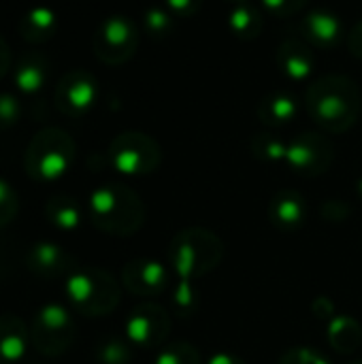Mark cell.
<instances>
[{
	"instance_id": "obj_22",
	"label": "cell",
	"mask_w": 362,
	"mask_h": 364,
	"mask_svg": "<svg viewBox=\"0 0 362 364\" xmlns=\"http://www.w3.org/2000/svg\"><path fill=\"white\" fill-rule=\"evenodd\" d=\"M228 28L235 36L252 41L262 32V13L252 4H237L228 17Z\"/></svg>"
},
{
	"instance_id": "obj_17",
	"label": "cell",
	"mask_w": 362,
	"mask_h": 364,
	"mask_svg": "<svg viewBox=\"0 0 362 364\" xmlns=\"http://www.w3.org/2000/svg\"><path fill=\"white\" fill-rule=\"evenodd\" d=\"M312 45H307L305 41L299 38H286L280 49H277V66L280 70L292 79V81H305L309 79L312 70H314V55H312Z\"/></svg>"
},
{
	"instance_id": "obj_25",
	"label": "cell",
	"mask_w": 362,
	"mask_h": 364,
	"mask_svg": "<svg viewBox=\"0 0 362 364\" xmlns=\"http://www.w3.org/2000/svg\"><path fill=\"white\" fill-rule=\"evenodd\" d=\"M132 343L128 339L109 337L96 348V358L100 364H130L132 360Z\"/></svg>"
},
{
	"instance_id": "obj_24",
	"label": "cell",
	"mask_w": 362,
	"mask_h": 364,
	"mask_svg": "<svg viewBox=\"0 0 362 364\" xmlns=\"http://www.w3.org/2000/svg\"><path fill=\"white\" fill-rule=\"evenodd\" d=\"M250 147H252V154H254L258 160H262V162H286L288 145H286L280 136H275V134H271V132H260V134H256V136L252 139Z\"/></svg>"
},
{
	"instance_id": "obj_14",
	"label": "cell",
	"mask_w": 362,
	"mask_h": 364,
	"mask_svg": "<svg viewBox=\"0 0 362 364\" xmlns=\"http://www.w3.org/2000/svg\"><path fill=\"white\" fill-rule=\"evenodd\" d=\"M269 222L282 232H294L307 222V200L297 190H282L269 203Z\"/></svg>"
},
{
	"instance_id": "obj_34",
	"label": "cell",
	"mask_w": 362,
	"mask_h": 364,
	"mask_svg": "<svg viewBox=\"0 0 362 364\" xmlns=\"http://www.w3.org/2000/svg\"><path fill=\"white\" fill-rule=\"evenodd\" d=\"M348 49L356 55V58H362V21H358L352 32L348 34Z\"/></svg>"
},
{
	"instance_id": "obj_18",
	"label": "cell",
	"mask_w": 362,
	"mask_h": 364,
	"mask_svg": "<svg viewBox=\"0 0 362 364\" xmlns=\"http://www.w3.org/2000/svg\"><path fill=\"white\" fill-rule=\"evenodd\" d=\"M47 75H49V62L43 53L36 51L23 53L13 68L15 90L23 96H36L45 87Z\"/></svg>"
},
{
	"instance_id": "obj_20",
	"label": "cell",
	"mask_w": 362,
	"mask_h": 364,
	"mask_svg": "<svg viewBox=\"0 0 362 364\" xmlns=\"http://www.w3.org/2000/svg\"><path fill=\"white\" fill-rule=\"evenodd\" d=\"M297 98L286 92H273L265 96L258 105V119L265 126L277 128L286 126L297 117Z\"/></svg>"
},
{
	"instance_id": "obj_15",
	"label": "cell",
	"mask_w": 362,
	"mask_h": 364,
	"mask_svg": "<svg viewBox=\"0 0 362 364\" xmlns=\"http://www.w3.org/2000/svg\"><path fill=\"white\" fill-rule=\"evenodd\" d=\"M28 269L45 279H53L60 275H70L68 271L73 269V258L55 243L51 241H41L34 243L26 256Z\"/></svg>"
},
{
	"instance_id": "obj_13",
	"label": "cell",
	"mask_w": 362,
	"mask_h": 364,
	"mask_svg": "<svg viewBox=\"0 0 362 364\" xmlns=\"http://www.w3.org/2000/svg\"><path fill=\"white\" fill-rule=\"evenodd\" d=\"M307 45L316 49H335L344 41V21L331 11H312L301 21Z\"/></svg>"
},
{
	"instance_id": "obj_19",
	"label": "cell",
	"mask_w": 362,
	"mask_h": 364,
	"mask_svg": "<svg viewBox=\"0 0 362 364\" xmlns=\"http://www.w3.org/2000/svg\"><path fill=\"white\" fill-rule=\"evenodd\" d=\"M58 15L53 9L45 6V4H38V6H32L28 9L21 19H19V34L23 41L32 43V45H38V43H45L49 41L55 30H58Z\"/></svg>"
},
{
	"instance_id": "obj_30",
	"label": "cell",
	"mask_w": 362,
	"mask_h": 364,
	"mask_svg": "<svg viewBox=\"0 0 362 364\" xmlns=\"http://www.w3.org/2000/svg\"><path fill=\"white\" fill-rule=\"evenodd\" d=\"M307 0H262V6L267 13L275 15V17H290L297 15Z\"/></svg>"
},
{
	"instance_id": "obj_1",
	"label": "cell",
	"mask_w": 362,
	"mask_h": 364,
	"mask_svg": "<svg viewBox=\"0 0 362 364\" xmlns=\"http://www.w3.org/2000/svg\"><path fill=\"white\" fill-rule=\"evenodd\" d=\"M305 102L312 119L333 134L350 130L361 117V90L346 75H326L314 81L307 87Z\"/></svg>"
},
{
	"instance_id": "obj_35",
	"label": "cell",
	"mask_w": 362,
	"mask_h": 364,
	"mask_svg": "<svg viewBox=\"0 0 362 364\" xmlns=\"http://www.w3.org/2000/svg\"><path fill=\"white\" fill-rule=\"evenodd\" d=\"M207 364H245L239 356H235V354H228V352H220V354H213Z\"/></svg>"
},
{
	"instance_id": "obj_36",
	"label": "cell",
	"mask_w": 362,
	"mask_h": 364,
	"mask_svg": "<svg viewBox=\"0 0 362 364\" xmlns=\"http://www.w3.org/2000/svg\"><path fill=\"white\" fill-rule=\"evenodd\" d=\"M9 68H11V53H9L6 43L0 36V79L9 73Z\"/></svg>"
},
{
	"instance_id": "obj_32",
	"label": "cell",
	"mask_w": 362,
	"mask_h": 364,
	"mask_svg": "<svg viewBox=\"0 0 362 364\" xmlns=\"http://www.w3.org/2000/svg\"><path fill=\"white\" fill-rule=\"evenodd\" d=\"M173 301H175L177 314H183V316L192 314V303L196 301V294H194L192 286L186 279H181V284L177 286V292H175V299Z\"/></svg>"
},
{
	"instance_id": "obj_37",
	"label": "cell",
	"mask_w": 362,
	"mask_h": 364,
	"mask_svg": "<svg viewBox=\"0 0 362 364\" xmlns=\"http://www.w3.org/2000/svg\"><path fill=\"white\" fill-rule=\"evenodd\" d=\"M356 188H358V194H361V196H362V179H361V181H358V186H356Z\"/></svg>"
},
{
	"instance_id": "obj_38",
	"label": "cell",
	"mask_w": 362,
	"mask_h": 364,
	"mask_svg": "<svg viewBox=\"0 0 362 364\" xmlns=\"http://www.w3.org/2000/svg\"><path fill=\"white\" fill-rule=\"evenodd\" d=\"M230 2H237V4H245L247 0H230Z\"/></svg>"
},
{
	"instance_id": "obj_31",
	"label": "cell",
	"mask_w": 362,
	"mask_h": 364,
	"mask_svg": "<svg viewBox=\"0 0 362 364\" xmlns=\"http://www.w3.org/2000/svg\"><path fill=\"white\" fill-rule=\"evenodd\" d=\"M280 364H331L326 358H322L318 352L309 350V348H294V350H288Z\"/></svg>"
},
{
	"instance_id": "obj_9",
	"label": "cell",
	"mask_w": 362,
	"mask_h": 364,
	"mask_svg": "<svg viewBox=\"0 0 362 364\" xmlns=\"http://www.w3.org/2000/svg\"><path fill=\"white\" fill-rule=\"evenodd\" d=\"M335 147L333 143L320 132H301L288 143L286 164L303 175V177H318L326 173L333 164Z\"/></svg>"
},
{
	"instance_id": "obj_23",
	"label": "cell",
	"mask_w": 362,
	"mask_h": 364,
	"mask_svg": "<svg viewBox=\"0 0 362 364\" xmlns=\"http://www.w3.org/2000/svg\"><path fill=\"white\" fill-rule=\"evenodd\" d=\"M329 341L337 352H354L362 341L361 326L352 318H337L329 326Z\"/></svg>"
},
{
	"instance_id": "obj_16",
	"label": "cell",
	"mask_w": 362,
	"mask_h": 364,
	"mask_svg": "<svg viewBox=\"0 0 362 364\" xmlns=\"http://www.w3.org/2000/svg\"><path fill=\"white\" fill-rule=\"evenodd\" d=\"M32 346L30 328L11 314L0 316V364H21Z\"/></svg>"
},
{
	"instance_id": "obj_2",
	"label": "cell",
	"mask_w": 362,
	"mask_h": 364,
	"mask_svg": "<svg viewBox=\"0 0 362 364\" xmlns=\"http://www.w3.org/2000/svg\"><path fill=\"white\" fill-rule=\"evenodd\" d=\"M87 215L98 230L128 237L141 230L145 222V205L128 186L105 183L90 194Z\"/></svg>"
},
{
	"instance_id": "obj_39",
	"label": "cell",
	"mask_w": 362,
	"mask_h": 364,
	"mask_svg": "<svg viewBox=\"0 0 362 364\" xmlns=\"http://www.w3.org/2000/svg\"><path fill=\"white\" fill-rule=\"evenodd\" d=\"M352 364H362V360H361V363H352Z\"/></svg>"
},
{
	"instance_id": "obj_3",
	"label": "cell",
	"mask_w": 362,
	"mask_h": 364,
	"mask_svg": "<svg viewBox=\"0 0 362 364\" xmlns=\"http://www.w3.org/2000/svg\"><path fill=\"white\" fill-rule=\"evenodd\" d=\"M224 258V243L211 230L183 228L169 245V262L179 279L192 282L211 273Z\"/></svg>"
},
{
	"instance_id": "obj_21",
	"label": "cell",
	"mask_w": 362,
	"mask_h": 364,
	"mask_svg": "<svg viewBox=\"0 0 362 364\" xmlns=\"http://www.w3.org/2000/svg\"><path fill=\"white\" fill-rule=\"evenodd\" d=\"M45 215L60 230H77L83 220V211L79 203L68 194L51 196L45 205Z\"/></svg>"
},
{
	"instance_id": "obj_10",
	"label": "cell",
	"mask_w": 362,
	"mask_h": 364,
	"mask_svg": "<svg viewBox=\"0 0 362 364\" xmlns=\"http://www.w3.org/2000/svg\"><path fill=\"white\" fill-rule=\"evenodd\" d=\"M53 100L60 113L68 117L87 115L98 100V81L83 68L68 70L55 85Z\"/></svg>"
},
{
	"instance_id": "obj_5",
	"label": "cell",
	"mask_w": 362,
	"mask_h": 364,
	"mask_svg": "<svg viewBox=\"0 0 362 364\" xmlns=\"http://www.w3.org/2000/svg\"><path fill=\"white\" fill-rule=\"evenodd\" d=\"M75 160V143L60 128L38 130L26 149V173L34 181H58Z\"/></svg>"
},
{
	"instance_id": "obj_8",
	"label": "cell",
	"mask_w": 362,
	"mask_h": 364,
	"mask_svg": "<svg viewBox=\"0 0 362 364\" xmlns=\"http://www.w3.org/2000/svg\"><path fill=\"white\" fill-rule=\"evenodd\" d=\"M32 348L47 356L64 354L75 339V322L66 307L49 303L41 307L30 326Z\"/></svg>"
},
{
	"instance_id": "obj_4",
	"label": "cell",
	"mask_w": 362,
	"mask_h": 364,
	"mask_svg": "<svg viewBox=\"0 0 362 364\" xmlns=\"http://www.w3.org/2000/svg\"><path fill=\"white\" fill-rule=\"evenodd\" d=\"M64 292L68 303L81 316H109L119 303V284L102 269H79L66 275Z\"/></svg>"
},
{
	"instance_id": "obj_27",
	"label": "cell",
	"mask_w": 362,
	"mask_h": 364,
	"mask_svg": "<svg viewBox=\"0 0 362 364\" xmlns=\"http://www.w3.org/2000/svg\"><path fill=\"white\" fill-rule=\"evenodd\" d=\"M143 26L151 36H166L173 30V13L169 9H149L143 17Z\"/></svg>"
},
{
	"instance_id": "obj_11",
	"label": "cell",
	"mask_w": 362,
	"mask_h": 364,
	"mask_svg": "<svg viewBox=\"0 0 362 364\" xmlns=\"http://www.w3.org/2000/svg\"><path fill=\"white\" fill-rule=\"evenodd\" d=\"M171 331V316L156 303H141L126 320V339L141 350H154L164 343Z\"/></svg>"
},
{
	"instance_id": "obj_26",
	"label": "cell",
	"mask_w": 362,
	"mask_h": 364,
	"mask_svg": "<svg viewBox=\"0 0 362 364\" xmlns=\"http://www.w3.org/2000/svg\"><path fill=\"white\" fill-rule=\"evenodd\" d=\"M154 364H203L201 354L190 343H173L158 352Z\"/></svg>"
},
{
	"instance_id": "obj_12",
	"label": "cell",
	"mask_w": 362,
	"mask_h": 364,
	"mask_svg": "<svg viewBox=\"0 0 362 364\" xmlns=\"http://www.w3.org/2000/svg\"><path fill=\"white\" fill-rule=\"evenodd\" d=\"M122 284L137 296H160L171 284V271L158 260H130L122 269Z\"/></svg>"
},
{
	"instance_id": "obj_28",
	"label": "cell",
	"mask_w": 362,
	"mask_h": 364,
	"mask_svg": "<svg viewBox=\"0 0 362 364\" xmlns=\"http://www.w3.org/2000/svg\"><path fill=\"white\" fill-rule=\"evenodd\" d=\"M21 100L15 94H0V130H9L21 119Z\"/></svg>"
},
{
	"instance_id": "obj_29",
	"label": "cell",
	"mask_w": 362,
	"mask_h": 364,
	"mask_svg": "<svg viewBox=\"0 0 362 364\" xmlns=\"http://www.w3.org/2000/svg\"><path fill=\"white\" fill-rule=\"evenodd\" d=\"M17 209H19V200L15 190L11 188L9 181L0 177V228H4L17 215Z\"/></svg>"
},
{
	"instance_id": "obj_33",
	"label": "cell",
	"mask_w": 362,
	"mask_h": 364,
	"mask_svg": "<svg viewBox=\"0 0 362 364\" xmlns=\"http://www.w3.org/2000/svg\"><path fill=\"white\" fill-rule=\"evenodd\" d=\"M166 9L175 15V17H192L198 13L203 0H164Z\"/></svg>"
},
{
	"instance_id": "obj_7",
	"label": "cell",
	"mask_w": 362,
	"mask_h": 364,
	"mask_svg": "<svg viewBox=\"0 0 362 364\" xmlns=\"http://www.w3.org/2000/svg\"><path fill=\"white\" fill-rule=\"evenodd\" d=\"M94 55L111 66L128 62L139 47V28L126 15H109L94 32Z\"/></svg>"
},
{
	"instance_id": "obj_6",
	"label": "cell",
	"mask_w": 362,
	"mask_h": 364,
	"mask_svg": "<svg viewBox=\"0 0 362 364\" xmlns=\"http://www.w3.org/2000/svg\"><path fill=\"white\" fill-rule=\"evenodd\" d=\"M111 166L128 177H143L154 173L162 162V149L145 132H122L109 145Z\"/></svg>"
}]
</instances>
